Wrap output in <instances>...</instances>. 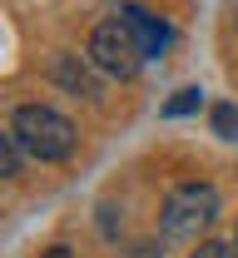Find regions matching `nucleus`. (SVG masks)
<instances>
[{
	"mask_svg": "<svg viewBox=\"0 0 238 258\" xmlns=\"http://www.w3.org/2000/svg\"><path fill=\"white\" fill-rule=\"evenodd\" d=\"M10 129H15V139L25 144V154H35L40 164H60L74 154V124H69L60 109H50V104H20L15 114H10Z\"/></svg>",
	"mask_w": 238,
	"mask_h": 258,
	"instance_id": "f257e3e1",
	"label": "nucleus"
},
{
	"mask_svg": "<svg viewBox=\"0 0 238 258\" xmlns=\"http://www.w3.org/2000/svg\"><path fill=\"white\" fill-rule=\"evenodd\" d=\"M144 60H149V50H144V40L134 35V25L124 20V10L95 25V35H90V64L100 75H109V80H134L139 70H144Z\"/></svg>",
	"mask_w": 238,
	"mask_h": 258,
	"instance_id": "f03ea898",
	"label": "nucleus"
},
{
	"mask_svg": "<svg viewBox=\"0 0 238 258\" xmlns=\"http://www.w3.org/2000/svg\"><path fill=\"white\" fill-rule=\"evenodd\" d=\"M164 233L169 238H199L213 219H218V189L213 184H179V189H169V199H164Z\"/></svg>",
	"mask_w": 238,
	"mask_h": 258,
	"instance_id": "7ed1b4c3",
	"label": "nucleus"
},
{
	"mask_svg": "<svg viewBox=\"0 0 238 258\" xmlns=\"http://www.w3.org/2000/svg\"><path fill=\"white\" fill-rule=\"evenodd\" d=\"M124 20L134 25V35L144 40L149 55H164V50H169V25H164L154 10H144V5H124Z\"/></svg>",
	"mask_w": 238,
	"mask_h": 258,
	"instance_id": "20e7f679",
	"label": "nucleus"
},
{
	"mask_svg": "<svg viewBox=\"0 0 238 258\" xmlns=\"http://www.w3.org/2000/svg\"><path fill=\"white\" fill-rule=\"evenodd\" d=\"M55 80H60V85H69V90H80V95H95L90 70H85V64H74V55H65V60L55 64Z\"/></svg>",
	"mask_w": 238,
	"mask_h": 258,
	"instance_id": "39448f33",
	"label": "nucleus"
},
{
	"mask_svg": "<svg viewBox=\"0 0 238 258\" xmlns=\"http://www.w3.org/2000/svg\"><path fill=\"white\" fill-rule=\"evenodd\" d=\"M20 154H25V144L15 139V129H5V134H0V169H5V179L20 174Z\"/></svg>",
	"mask_w": 238,
	"mask_h": 258,
	"instance_id": "423d86ee",
	"label": "nucleus"
},
{
	"mask_svg": "<svg viewBox=\"0 0 238 258\" xmlns=\"http://www.w3.org/2000/svg\"><path fill=\"white\" fill-rule=\"evenodd\" d=\"M208 124H213V134H223V139H238V109L233 104H213Z\"/></svg>",
	"mask_w": 238,
	"mask_h": 258,
	"instance_id": "0eeeda50",
	"label": "nucleus"
},
{
	"mask_svg": "<svg viewBox=\"0 0 238 258\" xmlns=\"http://www.w3.org/2000/svg\"><path fill=\"white\" fill-rule=\"evenodd\" d=\"M199 104H204V90H179V95L164 104V114H169V119H179V114H194Z\"/></svg>",
	"mask_w": 238,
	"mask_h": 258,
	"instance_id": "6e6552de",
	"label": "nucleus"
},
{
	"mask_svg": "<svg viewBox=\"0 0 238 258\" xmlns=\"http://www.w3.org/2000/svg\"><path fill=\"white\" fill-rule=\"evenodd\" d=\"M189 258H238V248H223V243H199V253Z\"/></svg>",
	"mask_w": 238,
	"mask_h": 258,
	"instance_id": "1a4fd4ad",
	"label": "nucleus"
},
{
	"mask_svg": "<svg viewBox=\"0 0 238 258\" xmlns=\"http://www.w3.org/2000/svg\"><path fill=\"white\" fill-rule=\"evenodd\" d=\"M45 258H69V248H50V253H45Z\"/></svg>",
	"mask_w": 238,
	"mask_h": 258,
	"instance_id": "9d476101",
	"label": "nucleus"
},
{
	"mask_svg": "<svg viewBox=\"0 0 238 258\" xmlns=\"http://www.w3.org/2000/svg\"><path fill=\"white\" fill-rule=\"evenodd\" d=\"M233 248H238V228H233Z\"/></svg>",
	"mask_w": 238,
	"mask_h": 258,
	"instance_id": "9b49d317",
	"label": "nucleus"
}]
</instances>
